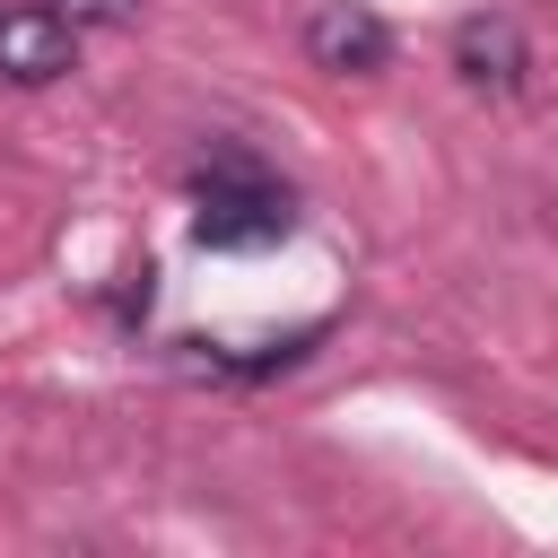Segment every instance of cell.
<instances>
[{"mask_svg":"<svg viewBox=\"0 0 558 558\" xmlns=\"http://www.w3.org/2000/svg\"><path fill=\"white\" fill-rule=\"evenodd\" d=\"M296 227V192L244 157V148H218L201 174H192V244L209 253H253V244H279Z\"/></svg>","mask_w":558,"mask_h":558,"instance_id":"1","label":"cell"},{"mask_svg":"<svg viewBox=\"0 0 558 558\" xmlns=\"http://www.w3.org/2000/svg\"><path fill=\"white\" fill-rule=\"evenodd\" d=\"M305 52H314V70L375 78V70L392 61V26H384L366 0H314V17H305Z\"/></svg>","mask_w":558,"mask_h":558,"instance_id":"2","label":"cell"},{"mask_svg":"<svg viewBox=\"0 0 558 558\" xmlns=\"http://www.w3.org/2000/svg\"><path fill=\"white\" fill-rule=\"evenodd\" d=\"M70 61H78V26H70L61 9H9V17H0V78L44 87V78H61Z\"/></svg>","mask_w":558,"mask_h":558,"instance_id":"3","label":"cell"},{"mask_svg":"<svg viewBox=\"0 0 558 558\" xmlns=\"http://www.w3.org/2000/svg\"><path fill=\"white\" fill-rule=\"evenodd\" d=\"M453 70H462L471 87H488V96H514V87H523V70H532V52H523V26H514L506 9H480V17H462V26H453Z\"/></svg>","mask_w":558,"mask_h":558,"instance_id":"4","label":"cell"},{"mask_svg":"<svg viewBox=\"0 0 558 558\" xmlns=\"http://www.w3.org/2000/svg\"><path fill=\"white\" fill-rule=\"evenodd\" d=\"M70 26H131L140 17V0H52Z\"/></svg>","mask_w":558,"mask_h":558,"instance_id":"5","label":"cell"}]
</instances>
